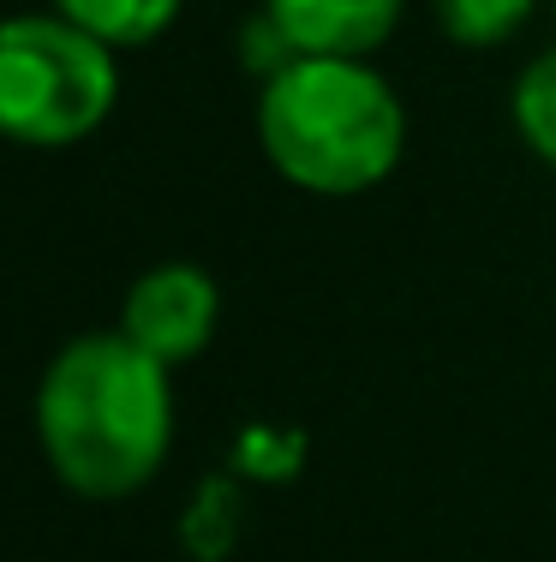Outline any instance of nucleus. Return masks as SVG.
<instances>
[{
    "instance_id": "9d476101",
    "label": "nucleus",
    "mask_w": 556,
    "mask_h": 562,
    "mask_svg": "<svg viewBox=\"0 0 556 562\" xmlns=\"http://www.w3.org/2000/svg\"><path fill=\"white\" fill-rule=\"evenodd\" d=\"M299 461V437H275V431H246L240 454H234V473H263V479H287Z\"/></svg>"
},
{
    "instance_id": "423d86ee",
    "label": "nucleus",
    "mask_w": 556,
    "mask_h": 562,
    "mask_svg": "<svg viewBox=\"0 0 556 562\" xmlns=\"http://www.w3.org/2000/svg\"><path fill=\"white\" fill-rule=\"evenodd\" d=\"M55 12L109 48H144L180 19V0H55Z\"/></svg>"
},
{
    "instance_id": "0eeeda50",
    "label": "nucleus",
    "mask_w": 556,
    "mask_h": 562,
    "mask_svg": "<svg viewBox=\"0 0 556 562\" xmlns=\"http://www.w3.org/2000/svg\"><path fill=\"white\" fill-rule=\"evenodd\" d=\"M234 539H240V485H234L228 473H222V479H204V485L192 491V503H185V515H180V544H185V557L222 562V557L234 551Z\"/></svg>"
},
{
    "instance_id": "39448f33",
    "label": "nucleus",
    "mask_w": 556,
    "mask_h": 562,
    "mask_svg": "<svg viewBox=\"0 0 556 562\" xmlns=\"http://www.w3.org/2000/svg\"><path fill=\"white\" fill-rule=\"evenodd\" d=\"M407 0H263V19L299 60H365L389 43Z\"/></svg>"
},
{
    "instance_id": "1a4fd4ad",
    "label": "nucleus",
    "mask_w": 556,
    "mask_h": 562,
    "mask_svg": "<svg viewBox=\"0 0 556 562\" xmlns=\"http://www.w3.org/2000/svg\"><path fill=\"white\" fill-rule=\"evenodd\" d=\"M514 132L526 138V150L556 168V48L538 55L514 85Z\"/></svg>"
},
{
    "instance_id": "7ed1b4c3",
    "label": "nucleus",
    "mask_w": 556,
    "mask_h": 562,
    "mask_svg": "<svg viewBox=\"0 0 556 562\" xmlns=\"http://www.w3.org/2000/svg\"><path fill=\"white\" fill-rule=\"evenodd\" d=\"M121 72L114 48L78 31L60 12L0 24V138L60 150L78 144L114 114Z\"/></svg>"
},
{
    "instance_id": "f257e3e1",
    "label": "nucleus",
    "mask_w": 556,
    "mask_h": 562,
    "mask_svg": "<svg viewBox=\"0 0 556 562\" xmlns=\"http://www.w3.org/2000/svg\"><path fill=\"white\" fill-rule=\"evenodd\" d=\"M36 437L55 479L78 497H132L156 479L174 443V390L126 336H78L43 371Z\"/></svg>"
},
{
    "instance_id": "6e6552de",
    "label": "nucleus",
    "mask_w": 556,
    "mask_h": 562,
    "mask_svg": "<svg viewBox=\"0 0 556 562\" xmlns=\"http://www.w3.org/2000/svg\"><path fill=\"white\" fill-rule=\"evenodd\" d=\"M533 0H436V24L461 48H497L526 24Z\"/></svg>"
},
{
    "instance_id": "20e7f679",
    "label": "nucleus",
    "mask_w": 556,
    "mask_h": 562,
    "mask_svg": "<svg viewBox=\"0 0 556 562\" xmlns=\"http://www.w3.org/2000/svg\"><path fill=\"white\" fill-rule=\"evenodd\" d=\"M222 293L197 263H156L132 281L121 305V336L156 359V366H185L216 336Z\"/></svg>"
},
{
    "instance_id": "f03ea898",
    "label": "nucleus",
    "mask_w": 556,
    "mask_h": 562,
    "mask_svg": "<svg viewBox=\"0 0 556 562\" xmlns=\"http://www.w3.org/2000/svg\"><path fill=\"white\" fill-rule=\"evenodd\" d=\"M258 138L282 180L317 198H353L401 162L407 109L365 60H294L263 78Z\"/></svg>"
}]
</instances>
